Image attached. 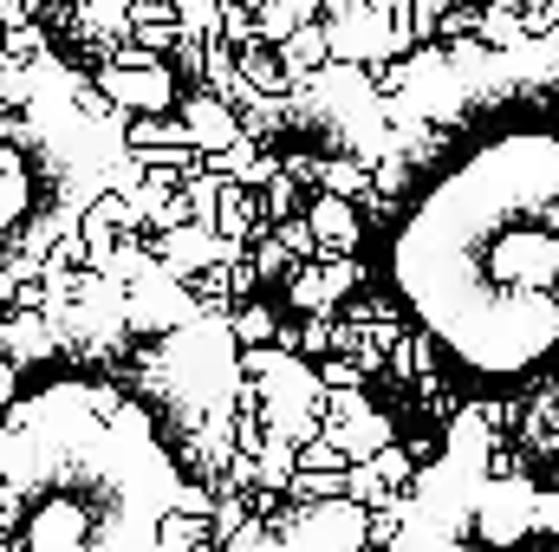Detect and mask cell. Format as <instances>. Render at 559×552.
Instances as JSON below:
<instances>
[{"label":"cell","instance_id":"6da1fadb","mask_svg":"<svg viewBox=\"0 0 559 552\" xmlns=\"http://www.w3.org/2000/svg\"><path fill=\"white\" fill-rule=\"evenodd\" d=\"M391 274L462 371L559 364V137L514 131L462 156L404 221Z\"/></svg>","mask_w":559,"mask_h":552},{"label":"cell","instance_id":"7a4b0ae2","mask_svg":"<svg viewBox=\"0 0 559 552\" xmlns=\"http://www.w3.org/2000/svg\"><path fill=\"white\" fill-rule=\"evenodd\" d=\"M202 494L138 397L46 384L0 422V552H195Z\"/></svg>","mask_w":559,"mask_h":552},{"label":"cell","instance_id":"3957f363","mask_svg":"<svg viewBox=\"0 0 559 552\" xmlns=\"http://www.w3.org/2000/svg\"><path fill=\"white\" fill-rule=\"evenodd\" d=\"M397 552H559V468L468 410L397 520Z\"/></svg>","mask_w":559,"mask_h":552},{"label":"cell","instance_id":"277c9868","mask_svg":"<svg viewBox=\"0 0 559 552\" xmlns=\"http://www.w3.org/2000/svg\"><path fill=\"white\" fill-rule=\"evenodd\" d=\"M46 189H66V124H46L39 105L0 98V228L26 221Z\"/></svg>","mask_w":559,"mask_h":552}]
</instances>
